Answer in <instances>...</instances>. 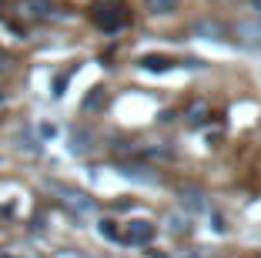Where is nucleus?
I'll return each instance as SVG.
<instances>
[{"label":"nucleus","mask_w":261,"mask_h":258,"mask_svg":"<svg viewBox=\"0 0 261 258\" xmlns=\"http://www.w3.org/2000/svg\"><path fill=\"white\" fill-rule=\"evenodd\" d=\"M87 148H91V145H87V134H84V131H81V134L74 131V145H70V151H74V154H84Z\"/></svg>","instance_id":"obj_9"},{"label":"nucleus","mask_w":261,"mask_h":258,"mask_svg":"<svg viewBox=\"0 0 261 258\" xmlns=\"http://www.w3.org/2000/svg\"><path fill=\"white\" fill-rule=\"evenodd\" d=\"M168 225H171V231H188V215L185 218H181V215H171Z\"/></svg>","instance_id":"obj_10"},{"label":"nucleus","mask_w":261,"mask_h":258,"mask_svg":"<svg viewBox=\"0 0 261 258\" xmlns=\"http://www.w3.org/2000/svg\"><path fill=\"white\" fill-rule=\"evenodd\" d=\"M191 34L194 37H204V40H228V27H224L221 20H194V27H191Z\"/></svg>","instance_id":"obj_3"},{"label":"nucleus","mask_w":261,"mask_h":258,"mask_svg":"<svg viewBox=\"0 0 261 258\" xmlns=\"http://www.w3.org/2000/svg\"><path fill=\"white\" fill-rule=\"evenodd\" d=\"M238 40L248 47H261V20H241L238 24Z\"/></svg>","instance_id":"obj_4"},{"label":"nucleus","mask_w":261,"mask_h":258,"mask_svg":"<svg viewBox=\"0 0 261 258\" xmlns=\"http://www.w3.org/2000/svg\"><path fill=\"white\" fill-rule=\"evenodd\" d=\"M20 17L23 20H50L54 4L50 0H20Z\"/></svg>","instance_id":"obj_2"},{"label":"nucleus","mask_w":261,"mask_h":258,"mask_svg":"<svg viewBox=\"0 0 261 258\" xmlns=\"http://www.w3.org/2000/svg\"><path fill=\"white\" fill-rule=\"evenodd\" d=\"M251 7H254V10H258V14H261V0H251Z\"/></svg>","instance_id":"obj_12"},{"label":"nucleus","mask_w":261,"mask_h":258,"mask_svg":"<svg viewBox=\"0 0 261 258\" xmlns=\"http://www.w3.org/2000/svg\"><path fill=\"white\" fill-rule=\"evenodd\" d=\"M181 208H191V212H207V201L201 191H181Z\"/></svg>","instance_id":"obj_6"},{"label":"nucleus","mask_w":261,"mask_h":258,"mask_svg":"<svg viewBox=\"0 0 261 258\" xmlns=\"http://www.w3.org/2000/svg\"><path fill=\"white\" fill-rule=\"evenodd\" d=\"M154 235H158V228H154L151 221L134 218V221H127V225H124L121 242H127V245H151V242H154Z\"/></svg>","instance_id":"obj_1"},{"label":"nucleus","mask_w":261,"mask_h":258,"mask_svg":"<svg viewBox=\"0 0 261 258\" xmlns=\"http://www.w3.org/2000/svg\"><path fill=\"white\" fill-rule=\"evenodd\" d=\"M64 195V205H70V208H77L81 215H91L94 212V201L87 195H81V191H70V188H57Z\"/></svg>","instance_id":"obj_5"},{"label":"nucleus","mask_w":261,"mask_h":258,"mask_svg":"<svg viewBox=\"0 0 261 258\" xmlns=\"http://www.w3.org/2000/svg\"><path fill=\"white\" fill-rule=\"evenodd\" d=\"M144 7L151 10V14H174L177 0H144Z\"/></svg>","instance_id":"obj_7"},{"label":"nucleus","mask_w":261,"mask_h":258,"mask_svg":"<svg viewBox=\"0 0 261 258\" xmlns=\"http://www.w3.org/2000/svg\"><path fill=\"white\" fill-rule=\"evenodd\" d=\"M0 258H40L37 251H31V248H4L0 251Z\"/></svg>","instance_id":"obj_8"},{"label":"nucleus","mask_w":261,"mask_h":258,"mask_svg":"<svg viewBox=\"0 0 261 258\" xmlns=\"http://www.w3.org/2000/svg\"><path fill=\"white\" fill-rule=\"evenodd\" d=\"M54 258H87L84 251H74V248H64V251H57Z\"/></svg>","instance_id":"obj_11"}]
</instances>
